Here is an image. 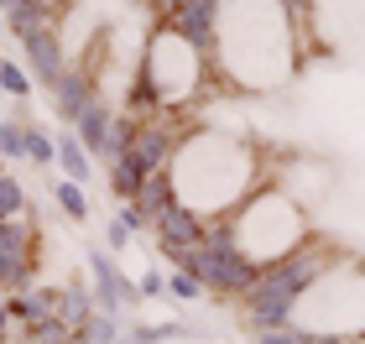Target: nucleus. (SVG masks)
I'll return each mask as SVG.
<instances>
[{
	"instance_id": "16",
	"label": "nucleus",
	"mask_w": 365,
	"mask_h": 344,
	"mask_svg": "<svg viewBox=\"0 0 365 344\" xmlns=\"http://www.w3.org/2000/svg\"><path fill=\"white\" fill-rule=\"evenodd\" d=\"M0 100H6V84H0Z\"/></svg>"
},
{
	"instance_id": "15",
	"label": "nucleus",
	"mask_w": 365,
	"mask_h": 344,
	"mask_svg": "<svg viewBox=\"0 0 365 344\" xmlns=\"http://www.w3.org/2000/svg\"><path fill=\"white\" fill-rule=\"evenodd\" d=\"M0 37H6V21H0Z\"/></svg>"
},
{
	"instance_id": "17",
	"label": "nucleus",
	"mask_w": 365,
	"mask_h": 344,
	"mask_svg": "<svg viewBox=\"0 0 365 344\" xmlns=\"http://www.w3.org/2000/svg\"><path fill=\"white\" fill-rule=\"evenodd\" d=\"M0 172H6V162H0Z\"/></svg>"
},
{
	"instance_id": "7",
	"label": "nucleus",
	"mask_w": 365,
	"mask_h": 344,
	"mask_svg": "<svg viewBox=\"0 0 365 344\" xmlns=\"http://www.w3.org/2000/svg\"><path fill=\"white\" fill-rule=\"evenodd\" d=\"M53 199H58V209H63V214H68L73 224H84V219H89V199H84V188L68 183V177H53Z\"/></svg>"
},
{
	"instance_id": "3",
	"label": "nucleus",
	"mask_w": 365,
	"mask_h": 344,
	"mask_svg": "<svg viewBox=\"0 0 365 344\" xmlns=\"http://www.w3.org/2000/svg\"><path fill=\"white\" fill-rule=\"evenodd\" d=\"M214 229H220V235L235 245V256H240V261H251L256 271H267V266H277V261H287L297 245H308V240H313L308 209L297 204L287 188H277V183L256 188L251 199L235 209V214L220 219Z\"/></svg>"
},
{
	"instance_id": "4",
	"label": "nucleus",
	"mask_w": 365,
	"mask_h": 344,
	"mask_svg": "<svg viewBox=\"0 0 365 344\" xmlns=\"http://www.w3.org/2000/svg\"><path fill=\"white\" fill-rule=\"evenodd\" d=\"M287 329L303 339H329V344H350L365 334V256L344 251L303 298H297Z\"/></svg>"
},
{
	"instance_id": "6",
	"label": "nucleus",
	"mask_w": 365,
	"mask_h": 344,
	"mask_svg": "<svg viewBox=\"0 0 365 344\" xmlns=\"http://www.w3.org/2000/svg\"><path fill=\"white\" fill-rule=\"evenodd\" d=\"M53 141H58V172L68 177V183L84 188L89 177H94V157L84 152V141H78L73 130H63V136H53Z\"/></svg>"
},
{
	"instance_id": "12",
	"label": "nucleus",
	"mask_w": 365,
	"mask_h": 344,
	"mask_svg": "<svg viewBox=\"0 0 365 344\" xmlns=\"http://www.w3.org/2000/svg\"><path fill=\"white\" fill-rule=\"evenodd\" d=\"M168 298L198 303V298H204V282H198V276H188V271H173V276H168Z\"/></svg>"
},
{
	"instance_id": "11",
	"label": "nucleus",
	"mask_w": 365,
	"mask_h": 344,
	"mask_svg": "<svg viewBox=\"0 0 365 344\" xmlns=\"http://www.w3.org/2000/svg\"><path fill=\"white\" fill-rule=\"evenodd\" d=\"M0 84H6V94H16V100H26L31 94V73L21 68L16 58H0Z\"/></svg>"
},
{
	"instance_id": "5",
	"label": "nucleus",
	"mask_w": 365,
	"mask_h": 344,
	"mask_svg": "<svg viewBox=\"0 0 365 344\" xmlns=\"http://www.w3.org/2000/svg\"><path fill=\"white\" fill-rule=\"evenodd\" d=\"M89 271H94V303L105 308V313H115V308L130 303V298H141L136 282H125V276H120V266H115L110 251H89Z\"/></svg>"
},
{
	"instance_id": "9",
	"label": "nucleus",
	"mask_w": 365,
	"mask_h": 344,
	"mask_svg": "<svg viewBox=\"0 0 365 344\" xmlns=\"http://www.w3.org/2000/svg\"><path fill=\"white\" fill-rule=\"evenodd\" d=\"M26 162H37V167H53L58 162V141L37 125H26Z\"/></svg>"
},
{
	"instance_id": "1",
	"label": "nucleus",
	"mask_w": 365,
	"mask_h": 344,
	"mask_svg": "<svg viewBox=\"0 0 365 344\" xmlns=\"http://www.w3.org/2000/svg\"><path fill=\"white\" fill-rule=\"evenodd\" d=\"M303 37L282 0H220L209 47V84L230 94H272L297 73Z\"/></svg>"
},
{
	"instance_id": "10",
	"label": "nucleus",
	"mask_w": 365,
	"mask_h": 344,
	"mask_svg": "<svg viewBox=\"0 0 365 344\" xmlns=\"http://www.w3.org/2000/svg\"><path fill=\"white\" fill-rule=\"evenodd\" d=\"M0 162H26V125L0 120Z\"/></svg>"
},
{
	"instance_id": "13",
	"label": "nucleus",
	"mask_w": 365,
	"mask_h": 344,
	"mask_svg": "<svg viewBox=\"0 0 365 344\" xmlns=\"http://www.w3.org/2000/svg\"><path fill=\"white\" fill-rule=\"evenodd\" d=\"M130 240H136V235H130V229H125L120 219H110V224H105V245H110V251H125Z\"/></svg>"
},
{
	"instance_id": "14",
	"label": "nucleus",
	"mask_w": 365,
	"mask_h": 344,
	"mask_svg": "<svg viewBox=\"0 0 365 344\" xmlns=\"http://www.w3.org/2000/svg\"><path fill=\"white\" fill-rule=\"evenodd\" d=\"M136 292H141V298H162V292H168V276H162V271H146L141 282H136Z\"/></svg>"
},
{
	"instance_id": "2",
	"label": "nucleus",
	"mask_w": 365,
	"mask_h": 344,
	"mask_svg": "<svg viewBox=\"0 0 365 344\" xmlns=\"http://www.w3.org/2000/svg\"><path fill=\"white\" fill-rule=\"evenodd\" d=\"M168 183H173L178 209H188L204 224H220L256 188L277 183V177H267V162H261L256 141L235 136V130H188L168 162Z\"/></svg>"
},
{
	"instance_id": "8",
	"label": "nucleus",
	"mask_w": 365,
	"mask_h": 344,
	"mask_svg": "<svg viewBox=\"0 0 365 344\" xmlns=\"http://www.w3.org/2000/svg\"><path fill=\"white\" fill-rule=\"evenodd\" d=\"M0 214L6 219H26V188L11 172H0Z\"/></svg>"
}]
</instances>
